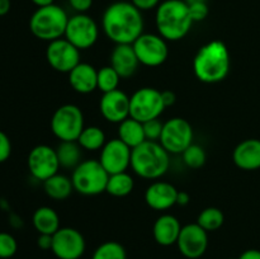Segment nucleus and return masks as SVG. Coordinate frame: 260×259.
Returning <instances> with one entry per match:
<instances>
[{"instance_id": "1", "label": "nucleus", "mask_w": 260, "mask_h": 259, "mask_svg": "<svg viewBox=\"0 0 260 259\" xmlns=\"http://www.w3.org/2000/svg\"><path fill=\"white\" fill-rule=\"evenodd\" d=\"M103 32L116 45H132L144 33V17L131 2L112 3L102 17Z\"/></svg>"}, {"instance_id": "3", "label": "nucleus", "mask_w": 260, "mask_h": 259, "mask_svg": "<svg viewBox=\"0 0 260 259\" xmlns=\"http://www.w3.org/2000/svg\"><path fill=\"white\" fill-rule=\"evenodd\" d=\"M188 4L184 0H165L159 4L155 13L157 35L165 41L183 40L193 25Z\"/></svg>"}, {"instance_id": "37", "label": "nucleus", "mask_w": 260, "mask_h": 259, "mask_svg": "<svg viewBox=\"0 0 260 259\" xmlns=\"http://www.w3.org/2000/svg\"><path fill=\"white\" fill-rule=\"evenodd\" d=\"M69 4L76 13H85L93 5V0H69Z\"/></svg>"}, {"instance_id": "44", "label": "nucleus", "mask_w": 260, "mask_h": 259, "mask_svg": "<svg viewBox=\"0 0 260 259\" xmlns=\"http://www.w3.org/2000/svg\"><path fill=\"white\" fill-rule=\"evenodd\" d=\"M30 2H32L37 8H43V7H48V5L53 4L55 0H30Z\"/></svg>"}, {"instance_id": "29", "label": "nucleus", "mask_w": 260, "mask_h": 259, "mask_svg": "<svg viewBox=\"0 0 260 259\" xmlns=\"http://www.w3.org/2000/svg\"><path fill=\"white\" fill-rule=\"evenodd\" d=\"M225 222L223 212L217 207H207L198 215L197 223L206 231H216Z\"/></svg>"}, {"instance_id": "23", "label": "nucleus", "mask_w": 260, "mask_h": 259, "mask_svg": "<svg viewBox=\"0 0 260 259\" xmlns=\"http://www.w3.org/2000/svg\"><path fill=\"white\" fill-rule=\"evenodd\" d=\"M32 223L38 234L53 235L60 229V217L52 207L42 206L33 213Z\"/></svg>"}, {"instance_id": "8", "label": "nucleus", "mask_w": 260, "mask_h": 259, "mask_svg": "<svg viewBox=\"0 0 260 259\" xmlns=\"http://www.w3.org/2000/svg\"><path fill=\"white\" fill-rule=\"evenodd\" d=\"M164 109L161 91L155 88H140L129 96V117L141 123L159 118Z\"/></svg>"}, {"instance_id": "30", "label": "nucleus", "mask_w": 260, "mask_h": 259, "mask_svg": "<svg viewBox=\"0 0 260 259\" xmlns=\"http://www.w3.org/2000/svg\"><path fill=\"white\" fill-rule=\"evenodd\" d=\"M91 259H127L124 246L118 241H104L94 250Z\"/></svg>"}, {"instance_id": "6", "label": "nucleus", "mask_w": 260, "mask_h": 259, "mask_svg": "<svg viewBox=\"0 0 260 259\" xmlns=\"http://www.w3.org/2000/svg\"><path fill=\"white\" fill-rule=\"evenodd\" d=\"M109 174L99 160H83L71 174L74 190L83 196H98L106 192Z\"/></svg>"}, {"instance_id": "24", "label": "nucleus", "mask_w": 260, "mask_h": 259, "mask_svg": "<svg viewBox=\"0 0 260 259\" xmlns=\"http://www.w3.org/2000/svg\"><path fill=\"white\" fill-rule=\"evenodd\" d=\"M118 139L131 149H135L142 142L146 141L144 131V123L139 122L137 119L128 118L118 124Z\"/></svg>"}, {"instance_id": "41", "label": "nucleus", "mask_w": 260, "mask_h": 259, "mask_svg": "<svg viewBox=\"0 0 260 259\" xmlns=\"http://www.w3.org/2000/svg\"><path fill=\"white\" fill-rule=\"evenodd\" d=\"M238 259H260V250L258 249H248L243 251Z\"/></svg>"}, {"instance_id": "19", "label": "nucleus", "mask_w": 260, "mask_h": 259, "mask_svg": "<svg viewBox=\"0 0 260 259\" xmlns=\"http://www.w3.org/2000/svg\"><path fill=\"white\" fill-rule=\"evenodd\" d=\"M233 161L239 169L245 172L260 169V140L248 139L241 141L234 150Z\"/></svg>"}, {"instance_id": "27", "label": "nucleus", "mask_w": 260, "mask_h": 259, "mask_svg": "<svg viewBox=\"0 0 260 259\" xmlns=\"http://www.w3.org/2000/svg\"><path fill=\"white\" fill-rule=\"evenodd\" d=\"M134 187L135 180L131 174H128L127 172L116 173V174L109 175L106 192L108 195L113 196V197L122 198L131 195L132 190H134Z\"/></svg>"}, {"instance_id": "16", "label": "nucleus", "mask_w": 260, "mask_h": 259, "mask_svg": "<svg viewBox=\"0 0 260 259\" xmlns=\"http://www.w3.org/2000/svg\"><path fill=\"white\" fill-rule=\"evenodd\" d=\"M131 147L127 146L117 137L107 141L102 147L99 161L109 175L127 172V169L131 167Z\"/></svg>"}, {"instance_id": "18", "label": "nucleus", "mask_w": 260, "mask_h": 259, "mask_svg": "<svg viewBox=\"0 0 260 259\" xmlns=\"http://www.w3.org/2000/svg\"><path fill=\"white\" fill-rule=\"evenodd\" d=\"M178 192L172 183L155 180L145 192V202L155 211H167L177 205Z\"/></svg>"}, {"instance_id": "14", "label": "nucleus", "mask_w": 260, "mask_h": 259, "mask_svg": "<svg viewBox=\"0 0 260 259\" xmlns=\"http://www.w3.org/2000/svg\"><path fill=\"white\" fill-rule=\"evenodd\" d=\"M46 58L51 68L57 73L69 74L78 63H80V50L69 42L66 38L48 42L46 48Z\"/></svg>"}, {"instance_id": "35", "label": "nucleus", "mask_w": 260, "mask_h": 259, "mask_svg": "<svg viewBox=\"0 0 260 259\" xmlns=\"http://www.w3.org/2000/svg\"><path fill=\"white\" fill-rule=\"evenodd\" d=\"M188 9H189V14L192 17L193 22H202V20H205L207 18L208 13H210L207 2L188 4Z\"/></svg>"}, {"instance_id": "42", "label": "nucleus", "mask_w": 260, "mask_h": 259, "mask_svg": "<svg viewBox=\"0 0 260 259\" xmlns=\"http://www.w3.org/2000/svg\"><path fill=\"white\" fill-rule=\"evenodd\" d=\"M190 201L189 193L183 192V190H179L177 196V205L179 206H187Z\"/></svg>"}, {"instance_id": "7", "label": "nucleus", "mask_w": 260, "mask_h": 259, "mask_svg": "<svg viewBox=\"0 0 260 259\" xmlns=\"http://www.w3.org/2000/svg\"><path fill=\"white\" fill-rule=\"evenodd\" d=\"M50 126L60 141H78L85 127L83 111L75 104H63L53 112Z\"/></svg>"}, {"instance_id": "13", "label": "nucleus", "mask_w": 260, "mask_h": 259, "mask_svg": "<svg viewBox=\"0 0 260 259\" xmlns=\"http://www.w3.org/2000/svg\"><path fill=\"white\" fill-rule=\"evenodd\" d=\"M85 248L83 234L74 228H60L52 235L51 251L57 259H80Z\"/></svg>"}, {"instance_id": "15", "label": "nucleus", "mask_w": 260, "mask_h": 259, "mask_svg": "<svg viewBox=\"0 0 260 259\" xmlns=\"http://www.w3.org/2000/svg\"><path fill=\"white\" fill-rule=\"evenodd\" d=\"M178 250L187 259H198L208 248V233L197 222L182 226L177 240Z\"/></svg>"}, {"instance_id": "22", "label": "nucleus", "mask_w": 260, "mask_h": 259, "mask_svg": "<svg viewBox=\"0 0 260 259\" xmlns=\"http://www.w3.org/2000/svg\"><path fill=\"white\" fill-rule=\"evenodd\" d=\"M182 225L180 221L170 213L159 216L152 226V236L155 241L161 246H170L177 244Z\"/></svg>"}, {"instance_id": "45", "label": "nucleus", "mask_w": 260, "mask_h": 259, "mask_svg": "<svg viewBox=\"0 0 260 259\" xmlns=\"http://www.w3.org/2000/svg\"><path fill=\"white\" fill-rule=\"evenodd\" d=\"M187 4H193V3H200V2H207V0H184Z\"/></svg>"}, {"instance_id": "34", "label": "nucleus", "mask_w": 260, "mask_h": 259, "mask_svg": "<svg viewBox=\"0 0 260 259\" xmlns=\"http://www.w3.org/2000/svg\"><path fill=\"white\" fill-rule=\"evenodd\" d=\"M162 127H164V122L160 121L159 118L150 119V121L144 123V131L146 140L149 141H159L160 136H161Z\"/></svg>"}, {"instance_id": "11", "label": "nucleus", "mask_w": 260, "mask_h": 259, "mask_svg": "<svg viewBox=\"0 0 260 259\" xmlns=\"http://www.w3.org/2000/svg\"><path fill=\"white\" fill-rule=\"evenodd\" d=\"M139 62L147 68H157L167 61L169 56L167 41L160 35L155 33H142L132 43Z\"/></svg>"}, {"instance_id": "32", "label": "nucleus", "mask_w": 260, "mask_h": 259, "mask_svg": "<svg viewBox=\"0 0 260 259\" xmlns=\"http://www.w3.org/2000/svg\"><path fill=\"white\" fill-rule=\"evenodd\" d=\"M182 157L184 164L190 169H200L205 165L206 160H207L205 149L197 144H192L190 146H188L183 151Z\"/></svg>"}, {"instance_id": "31", "label": "nucleus", "mask_w": 260, "mask_h": 259, "mask_svg": "<svg viewBox=\"0 0 260 259\" xmlns=\"http://www.w3.org/2000/svg\"><path fill=\"white\" fill-rule=\"evenodd\" d=\"M121 76L111 65L103 66L98 70V89L102 93H109L118 89Z\"/></svg>"}, {"instance_id": "17", "label": "nucleus", "mask_w": 260, "mask_h": 259, "mask_svg": "<svg viewBox=\"0 0 260 259\" xmlns=\"http://www.w3.org/2000/svg\"><path fill=\"white\" fill-rule=\"evenodd\" d=\"M99 109L106 121L119 124L129 117V96L121 89L104 93L99 102Z\"/></svg>"}, {"instance_id": "21", "label": "nucleus", "mask_w": 260, "mask_h": 259, "mask_svg": "<svg viewBox=\"0 0 260 259\" xmlns=\"http://www.w3.org/2000/svg\"><path fill=\"white\" fill-rule=\"evenodd\" d=\"M111 66L118 73L121 79L134 76L140 62L132 45H116L111 53Z\"/></svg>"}, {"instance_id": "26", "label": "nucleus", "mask_w": 260, "mask_h": 259, "mask_svg": "<svg viewBox=\"0 0 260 259\" xmlns=\"http://www.w3.org/2000/svg\"><path fill=\"white\" fill-rule=\"evenodd\" d=\"M58 163L61 168L65 169H75L83 160H81V147L78 141H60V145L56 149Z\"/></svg>"}, {"instance_id": "4", "label": "nucleus", "mask_w": 260, "mask_h": 259, "mask_svg": "<svg viewBox=\"0 0 260 259\" xmlns=\"http://www.w3.org/2000/svg\"><path fill=\"white\" fill-rule=\"evenodd\" d=\"M170 167V154L157 141L146 140L132 149L131 169L140 178L156 180L167 174Z\"/></svg>"}, {"instance_id": "38", "label": "nucleus", "mask_w": 260, "mask_h": 259, "mask_svg": "<svg viewBox=\"0 0 260 259\" xmlns=\"http://www.w3.org/2000/svg\"><path fill=\"white\" fill-rule=\"evenodd\" d=\"M131 3L137 9L144 12V10H151L154 8H157L161 0H131Z\"/></svg>"}, {"instance_id": "25", "label": "nucleus", "mask_w": 260, "mask_h": 259, "mask_svg": "<svg viewBox=\"0 0 260 259\" xmlns=\"http://www.w3.org/2000/svg\"><path fill=\"white\" fill-rule=\"evenodd\" d=\"M43 189L46 195L52 200L63 201L70 197L74 190V185L71 178L57 173L43 182Z\"/></svg>"}, {"instance_id": "46", "label": "nucleus", "mask_w": 260, "mask_h": 259, "mask_svg": "<svg viewBox=\"0 0 260 259\" xmlns=\"http://www.w3.org/2000/svg\"><path fill=\"white\" fill-rule=\"evenodd\" d=\"M230 259H235V258H230ZM236 259H238V258H236Z\"/></svg>"}, {"instance_id": "2", "label": "nucleus", "mask_w": 260, "mask_h": 259, "mask_svg": "<svg viewBox=\"0 0 260 259\" xmlns=\"http://www.w3.org/2000/svg\"><path fill=\"white\" fill-rule=\"evenodd\" d=\"M231 68L229 48L222 41L213 40L201 46L193 58L196 78L205 84H217L228 78Z\"/></svg>"}, {"instance_id": "39", "label": "nucleus", "mask_w": 260, "mask_h": 259, "mask_svg": "<svg viewBox=\"0 0 260 259\" xmlns=\"http://www.w3.org/2000/svg\"><path fill=\"white\" fill-rule=\"evenodd\" d=\"M37 245L42 250H51V248H52V235L40 234L37 239Z\"/></svg>"}, {"instance_id": "10", "label": "nucleus", "mask_w": 260, "mask_h": 259, "mask_svg": "<svg viewBox=\"0 0 260 259\" xmlns=\"http://www.w3.org/2000/svg\"><path fill=\"white\" fill-rule=\"evenodd\" d=\"M99 37V28L95 20L85 13H78L69 18L63 38L73 43L78 50L93 47Z\"/></svg>"}, {"instance_id": "33", "label": "nucleus", "mask_w": 260, "mask_h": 259, "mask_svg": "<svg viewBox=\"0 0 260 259\" xmlns=\"http://www.w3.org/2000/svg\"><path fill=\"white\" fill-rule=\"evenodd\" d=\"M18 250V243L9 233H0V259H9Z\"/></svg>"}, {"instance_id": "40", "label": "nucleus", "mask_w": 260, "mask_h": 259, "mask_svg": "<svg viewBox=\"0 0 260 259\" xmlns=\"http://www.w3.org/2000/svg\"><path fill=\"white\" fill-rule=\"evenodd\" d=\"M161 98H162V103H164L165 108L174 106V103L177 102V95H175L174 91L172 90H162Z\"/></svg>"}, {"instance_id": "12", "label": "nucleus", "mask_w": 260, "mask_h": 259, "mask_svg": "<svg viewBox=\"0 0 260 259\" xmlns=\"http://www.w3.org/2000/svg\"><path fill=\"white\" fill-rule=\"evenodd\" d=\"M27 165L30 175L41 182L57 174L61 168L56 149L48 145H37L33 147L28 154Z\"/></svg>"}, {"instance_id": "20", "label": "nucleus", "mask_w": 260, "mask_h": 259, "mask_svg": "<svg viewBox=\"0 0 260 259\" xmlns=\"http://www.w3.org/2000/svg\"><path fill=\"white\" fill-rule=\"evenodd\" d=\"M69 84L79 94L93 93L98 89V70L90 63H78L69 73Z\"/></svg>"}, {"instance_id": "36", "label": "nucleus", "mask_w": 260, "mask_h": 259, "mask_svg": "<svg viewBox=\"0 0 260 259\" xmlns=\"http://www.w3.org/2000/svg\"><path fill=\"white\" fill-rule=\"evenodd\" d=\"M10 154H12V142L7 134L0 130V164L7 161L10 157Z\"/></svg>"}, {"instance_id": "28", "label": "nucleus", "mask_w": 260, "mask_h": 259, "mask_svg": "<svg viewBox=\"0 0 260 259\" xmlns=\"http://www.w3.org/2000/svg\"><path fill=\"white\" fill-rule=\"evenodd\" d=\"M107 139L103 130L98 126H88L84 127L83 132L78 139V144L80 147L86 151H96L102 150V147L106 145Z\"/></svg>"}, {"instance_id": "5", "label": "nucleus", "mask_w": 260, "mask_h": 259, "mask_svg": "<svg viewBox=\"0 0 260 259\" xmlns=\"http://www.w3.org/2000/svg\"><path fill=\"white\" fill-rule=\"evenodd\" d=\"M69 18L68 13L56 4L37 8L29 18V30L38 40L52 42L65 36Z\"/></svg>"}, {"instance_id": "43", "label": "nucleus", "mask_w": 260, "mask_h": 259, "mask_svg": "<svg viewBox=\"0 0 260 259\" xmlns=\"http://www.w3.org/2000/svg\"><path fill=\"white\" fill-rule=\"evenodd\" d=\"M10 7H12V3L10 0H0V17H4L9 13Z\"/></svg>"}, {"instance_id": "9", "label": "nucleus", "mask_w": 260, "mask_h": 259, "mask_svg": "<svg viewBox=\"0 0 260 259\" xmlns=\"http://www.w3.org/2000/svg\"><path fill=\"white\" fill-rule=\"evenodd\" d=\"M159 142L169 154H183L193 144L192 124L182 117H173L164 122Z\"/></svg>"}]
</instances>
